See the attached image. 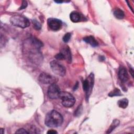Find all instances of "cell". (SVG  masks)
Returning <instances> with one entry per match:
<instances>
[{"label": "cell", "instance_id": "6da1fadb", "mask_svg": "<svg viewBox=\"0 0 134 134\" xmlns=\"http://www.w3.org/2000/svg\"><path fill=\"white\" fill-rule=\"evenodd\" d=\"M25 51L29 53L30 59L33 61H38V59H41V54L39 51L42 47V43L38 39L30 37L25 42Z\"/></svg>", "mask_w": 134, "mask_h": 134}, {"label": "cell", "instance_id": "7a4b0ae2", "mask_svg": "<svg viewBox=\"0 0 134 134\" xmlns=\"http://www.w3.org/2000/svg\"><path fill=\"white\" fill-rule=\"evenodd\" d=\"M63 121L62 116L54 110L49 112L45 118V124L49 127H58L62 125Z\"/></svg>", "mask_w": 134, "mask_h": 134}, {"label": "cell", "instance_id": "3957f363", "mask_svg": "<svg viewBox=\"0 0 134 134\" xmlns=\"http://www.w3.org/2000/svg\"><path fill=\"white\" fill-rule=\"evenodd\" d=\"M10 22L13 25L22 28H27L30 25V21L27 18L19 15L12 16Z\"/></svg>", "mask_w": 134, "mask_h": 134}, {"label": "cell", "instance_id": "277c9868", "mask_svg": "<svg viewBox=\"0 0 134 134\" xmlns=\"http://www.w3.org/2000/svg\"><path fill=\"white\" fill-rule=\"evenodd\" d=\"M59 98H60L61 99L62 104L65 107H72L75 103V98L69 92H61Z\"/></svg>", "mask_w": 134, "mask_h": 134}, {"label": "cell", "instance_id": "5b68a950", "mask_svg": "<svg viewBox=\"0 0 134 134\" xmlns=\"http://www.w3.org/2000/svg\"><path fill=\"white\" fill-rule=\"evenodd\" d=\"M50 65L52 71L57 75L63 76L65 75L66 70L65 67L55 60L52 61L50 63Z\"/></svg>", "mask_w": 134, "mask_h": 134}, {"label": "cell", "instance_id": "8992f818", "mask_svg": "<svg viewBox=\"0 0 134 134\" xmlns=\"http://www.w3.org/2000/svg\"><path fill=\"white\" fill-rule=\"evenodd\" d=\"M38 80L41 83L44 84L51 85L57 82V79L55 76L45 72H42L39 75Z\"/></svg>", "mask_w": 134, "mask_h": 134}, {"label": "cell", "instance_id": "52a82bcc", "mask_svg": "<svg viewBox=\"0 0 134 134\" xmlns=\"http://www.w3.org/2000/svg\"><path fill=\"white\" fill-rule=\"evenodd\" d=\"M60 89L55 83L51 84L48 90V95L51 99H57L59 98L61 93Z\"/></svg>", "mask_w": 134, "mask_h": 134}, {"label": "cell", "instance_id": "ba28073f", "mask_svg": "<svg viewBox=\"0 0 134 134\" xmlns=\"http://www.w3.org/2000/svg\"><path fill=\"white\" fill-rule=\"evenodd\" d=\"M48 25L51 30L56 31L59 30L61 28L62 23L60 19L50 18L48 19Z\"/></svg>", "mask_w": 134, "mask_h": 134}, {"label": "cell", "instance_id": "9c48e42d", "mask_svg": "<svg viewBox=\"0 0 134 134\" xmlns=\"http://www.w3.org/2000/svg\"><path fill=\"white\" fill-rule=\"evenodd\" d=\"M90 80H88V78L85 80L83 82V90L86 92L87 97H88L90 95L89 93H90L91 90L92 89V87L94 83V76L92 74L90 76Z\"/></svg>", "mask_w": 134, "mask_h": 134}, {"label": "cell", "instance_id": "30bf717a", "mask_svg": "<svg viewBox=\"0 0 134 134\" xmlns=\"http://www.w3.org/2000/svg\"><path fill=\"white\" fill-rule=\"evenodd\" d=\"M118 77L122 82H126L129 79V75L127 69L121 66L119 68L118 71Z\"/></svg>", "mask_w": 134, "mask_h": 134}, {"label": "cell", "instance_id": "8fae6325", "mask_svg": "<svg viewBox=\"0 0 134 134\" xmlns=\"http://www.w3.org/2000/svg\"><path fill=\"white\" fill-rule=\"evenodd\" d=\"M61 52L64 55L66 61H68L69 63H71L72 61V54L70 48L68 46H65V47L63 48V49L61 50Z\"/></svg>", "mask_w": 134, "mask_h": 134}, {"label": "cell", "instance_id": "7c38bea8", "mask_svg": "<svg viewBox=\"0 0 134 134\" xmlns=\"http://www.w3.org/2000/svg\"><path fill=\"white\" fill-rule=\"evenodd\" d=\"M83 40L87 43L90 44L92 47H96L98 46V42L96 41V40L95 39V38L93 36H89L85 37L83 38Z\"/></svg>", "mask_w": 134, "mask_h": 134}, {"label": "cell", "instance_id": "4fadbf2b", "mask_svg": "<svg viewBox=\"0 0 134 134\" xmlns=\"http://www.w3.org/2000/svg\"><path fill=\"white\" fill-rule=\"evenodd\" d=\"M70 18L71 20L73 23H77L79 22L81 19V16L80 14L77 12H72L70 15Z\"/></svg>", "mask_w": 134, "mask_h": 134}, {"label": "cell", "instance_id": "5bb4252c", "mask_svg": "<svg viewBox=\"0 0 134 134\" xmlns=\"http://www.w3.org/2000/svg\"><path fill=\"white\" fill-rule=\"evenodd\" d=\"M119 123H120V121H119V120L118 119H114V120L113 121L111 124L110 125L109 128L108 129V130H107L106 133H110V132H111L112 131H113L118 126Z\"/></svg>", "mask_w": 134, "mask_h": 134}, {"label": "cell", "instance_id": "9a60e30c", "mask_svg": "<svg viewBox=\"0 0 134 134\" xmlns=\"http://www.w3.org/2000/svg\"><path fill=\"white\" fill-rule=\"evenodd\" d=\"M114 15L116 18L119 19H122L125 17L124 12L119 8H117L114 10Z\"/></svg>", "mask_w": 134, "mask_h": 134}, {"label": "cell", "instance_id": "2e32d148", "mask_svg": "<svg viewBox=\"0 0 134 134\" xmlns=\"http://www.w3.org/2000/svg\"><path fill=\"white\" fill-rule=\"evenodd\" d=\"M128 105V100L127 98H122L119 100L118 102V105L119 107L122 108H126Z\"/></svg>", "mask_w": 134, "mask_h": 134}, {"label": "cell", "instance_id": "e0dca14e", "mask_svg": "<svg viewBox=\"0 0 134 134\" xmlns=\"http://www.w3.org/2000/svg\"><path fill=\"white\" fill-rule=\"evenodd\" d=\"M121 93L120 91L118 88H115L113 91L110 92L108 94V96L110 97H114L116 96H120L121 95Z\"/></svg>", "mask_w": 134, "mask_h": 134}, {"label": "cell", "instance_id": "ac0fdd59", "mask_svg": "<svg viewBox=\"0 0 134 134\" xmlns=\"http://www.w3.org/2000/svg\"><path fill=\"white\" fill-rule=\"evenodd\" d=\"M32 24H33V27L36 30H40L41 28V24L36 19L32 20Z\"/></svg>", "mask_w": 134, "mask_h": 134}, {"label": "cell", "instance_id": "d6986e66", "mask_svg": "<svg viewBox=\"0 0 134 134\" xmlns=\"http://www.w3.org/2000/svg\"><path fill=\"white\" fill-rule=\"evenodd\" d=\"M71 33H70V32L66 33L64 35V36L63 37L62 40L64 42H68L70 40V39L71 38Z\"/></svg>", "mask_w": 134, "mask_h": 134}, {"label": "cell", "instance_id": "ffe728a7", "mask_svg": "<svg viewBox=\"0 0 134 134\" xmlns=\"http://www.w3.org/2000/svg\"><path fill=\"white\" fill-rule=\"evenodd\" d=\"M55 58L59 60H65V57L64 56V55L62 53V52H60L58 54H57L55 55Z\"/></svg>", "mask_w": 134, "mask_h": 134}, {"label": "cell", "instance_id": "44dd1931", "mask_svg": "<svg viewBox=\"0 0 134 134\" xmlns=\"http://www.w3.org/2000/svg\"><path fill=\"white\" fill-rule=\"evenodd\" d=\"M15 133H28L29 132L26 131V130L24 128H20L17 130Z\"/></svg>", "mask_w": 134, "mask_h": 134}, {"label": "cell", "instance_id": "7402d4cb", "mask_svg": "<svg viewBox=\"0 0 134 134\" xmlns=\"http://www.w3.org/2000/svg\"><path fill=\"white\" fill-rule=\"evenodd\" d=\"M27 6V2L26 1H23L22 2L21 6L19 7V10L24 9V8H25Z\"/></svg>", "mask_w": 134, "mask_h": 134}, {"label": "cell", "instance_id": "603a6c76", "mask_svg": "<svg viewBox=\"0 0 134 134\" xmlns=\"http://www.w3.org/2000/svg\"><path fill=\"white\" fill-rule=\"evenodd\" d=\"M48 133H57V132L53 130H50L47 132Z\"/></svg>", "mask_w": 134, "mask_h": 134}, {"label": "cell", "instance_id": "cb8c5ba5", "mask_svg": "<svg viewBox=\"0 0 134 134\" xmlns=\"http://www.w3.org/2000/svg\"><path fill=\"white\" fill-rule=\"evenodd\" d=\"M130 72H131V74L132 76L133 77V69L131 68V69H130Z\"/></svg>", "mask_w": 134, "mask_h": 134}, {"label": "cell", "instance_id": "d4e9b609", "mask_svg": "<svg viewBox=\"0 0 134 134\" xmlns=\"http://www.w3.org/2000/svg\"><path fill=\"white\" fill-rule=\"evenodd\" d=\"M3 130H4V129H3V128H1V130H0V131H0V133H2V134H3L4 132H3L2 131H3Z\"/></svg>", "mask_w": 134, "mask_h": 134}, {"label": "cell", "instance_id": "484cf974", "mask_svg": "<svg viewBox=\"0 0 134 134\" xmlns=\"http://www.w3.org/2000/svg\"><path fill=\"white\" fill-rule=\"evenodd\" d=\"M54 2H56V3H63V1H55Z\"/></svg>", "mask_w": 134, "mask_h": 134}]
</instances>
